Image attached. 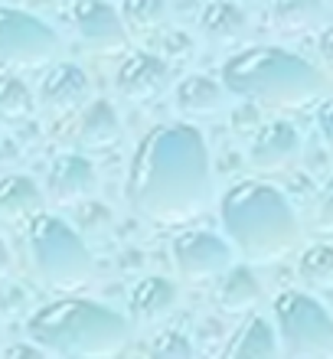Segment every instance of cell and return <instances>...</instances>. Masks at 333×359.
<instances>
[{
  "label": "cell",
  "instance_id": "1",
  "mask_svg": "<svg viewBox=\"0 0 333 359\" xmlns=\"http://www.w3.org/2000/svg\"><path fill=\"white\" fill-rule=\"evenodd\" d=\"M124 196L151 222H186L212 199L210 147L193 124L154 128L131 157Z\"/></svg>",
  "mask_w": 333,
  "mask_h": 359
},
{
  "label": "cell",
  "instance_id": "2",
  "mask_svg": "<svg viewBox=\"0 0 333 359\" xmlns=\"http://www.w3.org/2000/svg\"><path fill=\"white\" fill-rule=\"evenodd\" d=\"M219 219L229 242L245 262H278L301 242L294 206L265 180H245L222 193Z\"/></svg>",
  "mask_w": 333,
  "mask_h": 359
},
{
  "label": "cell",
  "instance_id": "3",
  "mask_svg": "<svg viewBox=\"0 0 333 359\" xmlns=\"http://www.w3.org/2000/svg\"><path fill=\"white\" fill-rule=\"evenodd\" d=\"M222 86L268 108H304L327 92L324 76L304 56L278 46H252L222 62Z\"/></svg>",
  "mask_w": 333,
  "mask_h": 359
},
{
  "label": "cell",
  "instance_id": "4",
  "mask_svg": "<svg viewBox=\"0 0 333 359\" xmlns=\"http://www.w3.org/2000/svg\"><path fill=\"white\" fill-rule=\"evenodd\" d=\"M29 340L56 356H114L128 343V317L86 297H59L27 320Z\"/></svg>",
  "mask_w": 333,
  "mask_h": 359
},
{
  "label": "cell",
  "instance_id": "5",
  "mask_svg": "<svg viewBox=\"0 0 333 359\" xmlns=\"http://www.w3.org/2000/svg\"><path fill=\"white\" fill-rule=\"evenodd\" d=\"M27 245L36 274L59 294H76L95 274V258L79 229L43 209L33 212L27 222Z\"/></svg>",
  "mask_w": 333,
  "mask_h": 359
},
{
  "label": "cell",
  "instance_id": "6",
  "mask_svg": "<svg viewBox=\"0 0 333 359\" xmlns=\"http://www.w3.org/2000/svg\"><path fill=\"white\" fill-rule=\"evenodd\" d=\"M275 333L291 356H333V313L314 294L281 291L275 297Z\"/></svg>",
  "mask_w": 333,
  "mask_h": 359
},
{
  "label": "cell",
  "instance_id": "7",
  "mask_svg": "<svg viewBox=\"0 0 333 359\" xmlns=\"http://www.w3.org/2000/svg\"><path fill=\"white\" fill-rule=\"evenodd\" d=\"M59 33L27 10L0 7V66L39 69L59 56Z\"/></svg>",
  "mask_w": 333,
  "mask_h": 359
},
{
  "label": "cell",
  "instance_id": "8",
  "mask_svg": "<svg viewBox=\"0 0 333 359\" xmlns=\"http://www.w3.org/2000/svg\"><path fill=\"white\" fill-rule=\"evenodd\" d=\"M69 23L76 39L92 53L114 56L128 49V27L108 0H76L69 7Z\"/></svg>",
  "mask_w": 333,
  "mask_h": 359
},
{
  "label": "cell",
  "instance_id": "9",
  "mask_svg": "<svg viewBox=\"0 0 333 359\" xmlns=\"http://www.w3.org/2000/svg\"><path fill=\"white\" fill-rule=\"evenodd\" d=\"M173 265L186 281H210L232 265V242L206 229H190L173 238Z\"/></svg>",
  "mask_w": 333,
  "mask_h": 359
},
{
  "label": "cell",
  "instance_id": "10",
  "mask_svg": "<svg viewBox=\"0 0 333 359\" xmlns=\"http://www.w3.org/2000/svg\"><path fill=\"white\" fill-rule=\"evenodd\" d=\"M167 76H170V69L163 62L161 56H154V53H128L121 59V66L114 72V88L121 98L134 104H147L154 98H161L163 88H167Z\"/></svg>",
  "mask_w": 333,
  "mask_h": 359
},
{
  "label": "cell",
  "instance_id": "11",
  "mask_svg": "<svg viewBox=\"0 0 333 359\" xmlns=\"http://www.w3.org/2000/svg\"><path fill=\"white\" fill-rule=\"evenodd\" d=\"M39 108L46 114H72L92 98V82L76 62H56L39 82Z\"/></svg>",
  "mask_w": 333,
  "mask_h": 359
},
{
  "label": "cell",
  "instance_id": "12",
  "mask_svg": "<svg viewBox=\"0 0 333 359\" xmlns=\"http://www.w3.org/2000/svg\"><path fill=\"white\" fill-rule=\"evenodd\" d=\"M98 189V173L88 157L82 154H62L53 161L46 177V193L59 206H79L82 199L95 196Z\"/></svg>",
  "mask_w": 333,
  "mask_h": 359
},
{
  "label": "cell",
  "instance_id": "13",
  "mask_svg": "<svg viewBox=\"0 0 333 359\" xmlns=\"http://www.w3.org/2000/svg\"><path fill=\"white\" fill-rule=\"evenodd\" d=\"M301 157V134L294 124L271 121L255 134V141L248 147V163L261 173L287 170Z\"/></svg>",
  "mask_w": 333,
  "mask_h": 359
},
{
  "label": "cell",
  "instance_id": "14",
  "mask_svg": "<svg viewBox=\"0 0 333 359\" xmlns=\"http://www.w3.org/2000/svg\"><path fill=\"white\" fill-rule=\"evenodd\" d=\"M177 307H180V287L161 274L144 278L128 301V313L137 327H161L163 320H170L177 313Z\"/></svg>",
  "mask_w": 333,
  "mask_h": 359
},
{
  "label": "cell",
  "instance_id": "15",
  "mask_svg": "<svg viewBox=\"0 0 333 359\" xmlns=\"http://www.w3.org/2000/svg\"><path fill=\"white\" fill-rule=\"evenodd\" d=\"M121 118L108 98H88L79 108L76 121V144L86 151H108L121 144Z\"/></svg>",
  "mask_w": 333,
  "mask_h": 359
},
{
  "label": "cell",
  "instance_id": "16",
  "mask_svg": "<svg viewBox=\"0 0 333 359\" xmlns=\"http://www.w3.org/2000/svg\"><path fill=\"white\" fill-rule=\"evenodd\" d=\"M200 33L203 39L216 49L238 46L248 33V17L236 0H210L200 13Z\"/></svg>",
  "mask_w": 333,
  "mask_h": 359
},
{
  "label": "cell",
  "instance_id": "17",
  "mask_svg": "<svg viewBox=\"0 0 333 359\" xmlns=\"http://www.w3.org/2000/svg\"><path fill=\"white\" fill-rule=\"evenodd\" d=\"M173 104L186 118H212L226 108V86L210 76H186L173 88Z\"/></svg>",
  "mask_w": 333,
  "mask_h": 359
},
{
  "label": "cell",
  "instance_id": "18",
  "mask_svg": "<svg viewBox=\"0 0 333 359\" xmlns=\"http://www.w3.org/2000/svg\"><path fill=\"white\" fill-rule=\"evenodd\" d=\"M278 350H281V343H278L275 327H271L265 317H258V313L248 311L242 327H238V330L232 333V340L226 343L222 356L226 359H271V356H278Z\"/></svg>",
  "mask_w": 333,
  "mask_h": 359
},
{
  "label": "cell",
  "instance_id": "19",
  "mask_svg": "<svg viewBox=\"0 0 333 359\" xmlns=\"http://www.w3.org/2000/svg\"><path fill=\"white\" fill-rule=\"evenodd\" d=\"M261 301V284L248 265H229L216 284V304L226 313H248Z\"/></svg>",
  "mask_w": 333,
  "mask_h": 359
},
{
  "label": "cell",
  "instance_id": "20",
  "mask_svg": "<svg viewBox=\"0 0 333 359\" xmlns=\"http://www.w3.org/2000/svg\"><path fill=\"white\" fill-rule=\"evenodd\" d=\"M43 209V189L23 173L0 177V222H20Z\"/></svg>",
  "mask_w": 333,
  "mask_h": 359
},
{
  "label": "cell",
  "instance_id": "21",
  "mask_svg": "<svg viewBox=\"0 0 333 359\" xmlns=\"http://www.w3.org/2000/svg\"><path fill=\"white\" fill-rule=\"evenodd\" d=\"M271 17L275 27L287 36L317 29L327 17V0H275L271 4Z\"/></svg>",
  "mask_w": 333,
  "mask_h": 359
},
{
  "label": "cell",
  "instance_id": "22",
  "mask_svg": "<svg viewBox=\"0 0 333 359\" xmlns=\"http://www.w3.org/2000/svg\"><path fill=\"white\" fill-rule=\"evenodd\" d=\"M297 274L307 287L314 291H330L333 287V245L327 242H314L307 245L297 258Z\"/></svg>",
  "mask_w": 333,
  "mask_h": 359
},
{
  "label": "cell",
  "instance_id": "23",
  "mask_svg": "<svg viewBox=\"0 0 333 359\" xmlns=\"http://www.w3.org/2000/svg\"><path fill=\"white\" fill-rule=\"evenodd\" d=\"M33 114V95L17 76H0V121H27Z\"/></svg>",
  "mask_w": 333,
  "mask_h": 359
},
{
  "label": "cell",
  "instance_id": "24",
  "mask_svg": "<svg viewBox=\"0 0 333 359\" xmlns=\"http://www.w3.org/2000/svg\"><path fill=\"white\" fill-rule=\"evenodd\" d=\"M121 20L134 33H151L167 20V0H124Z\"/></svg>",
  "mask_w": 333,
  "mask_h": 359
},
{
  "label": "cell",
  "instance_id": "25",
  "mask_svg": "<svg viewBox=\"0 0 333 359\" xmlns=\"http://www.w3.org/2000/svg\"><path fill=\"white\" fill-rule=\"evenodd\" d=\"M151 353L154 356H161V359H190L193 346H190L186 337H180V333H161V337L154 340Z\"/></svg>",
  "mask_w": 333,
  "mask_h": 359
},
{
  "label": "cell",
  "instance_id": "26",
  "mask_svg": "<svg viewBox=\"0 0 333 359\" xmlns=\"http://www.w3.org/2000/svg\"><path fill=\"white\" fill-rule=\"evenodd\" d=\"M314 222L320 232H333V177L327 180V187L320 189V196H317Z\"/></svg>",
  "mask_w": 333,
  "mask_h": 359
},
{
  "label": "cell",
  "instance_id": "27",
  "mask_svg": "<svg viewBox=\"0 0 333 359\" xmlns=\"http://www.w3.org/2000/svg\"><path fill=\"white\" fill-rule=\"evenodd\" d=\"M317 131H320L324 144L333 151V98H327V102L317 108Z\"/></svg>",
  "mask_w": 333,
  "mask_h": 359
},
{
  "label": "cell",
  "instance_id": "28",
  "mask_svg": "<svg viewBox=\"0 0 333 359\" xmlns=\"http://www.w3.org/2000/svg\"><path fill=\"white\" fill-rule=\"evenodd\" d=\"M317 49H320V56H324L327 66H333V23L330 27L320 29V39H317Z\"/></svg>",
  "mask_w": 333,
  "mask_h": 359
},
{
  "label": "cell",
  "instance_id": "29",
  "mask_svg": "<svg viewBox=\"0 0 333 359\" xmlns=\"http://www.w3.org/2000/svg\"><path fill=\"white\" fill-rule=\"evenodd\" d=\"M10 271H13V255H10V245L0 238V281H7Z\"/></svg>",
  "mask_w": 333,
  "mask_h": 359
},
{
  "label": "cell",
  "instance_id": "30",
  "mask_svg": "<svg viewBox=\"0 0 333 359\" xmlns=\"http://www.w3.org/2000/svg\"><path fill=\"white\" fill-rule=\"evenodd\" d=\"M4 356L7 359H39L43 356V350H39V346H10Z\"/></svg>",
  "mask_w": 333,
  "mask_h": 359
},
{
  "label": "cell",
  "instance_id": "31",
  "mask_svg": "<svg viewBox=\"0 0 333 359\" xmlns=\"http://www.w3.org/2000/svg\"><path fill=\"white\" fill-rule=\"evenodd\" d=\"M0 340H4V327H0Z\"/></svg>",
  "mask_w": 333,
  "mask_h": 359
},
{
  "label": "cell",
  "instance_id": "32",
  "mask_svg": "<svg viewBox=\"0 0 333 359\" xmlns=\"http://www.w3.org/2000/svg\"><path fill=\"white\" fill-rule=\"evenodd\" d=\"M327 4H330V7H333V0H327Z\"/></svg>",
  "mask_w": 333,
  "mask_h": 359
}]
</instances>
